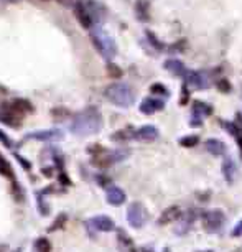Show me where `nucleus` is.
I'll return each instance as SVG.
<instances>
[{"label": "nucleus", "mask_w": 242, "mask_h": 252, "mask_svg": "<svg viewBox=\"0 0 242 252\" xmlns=\"http://www.w3.org/2000/svg\"><path fill=\"white\" fill-rule=\"evenodd\" d=\"M102 125L101 116H99L97 111L89 109L86 111L84 114L76 116L74 122H73L71 129L74 134H79V136H88V134H96L99 132Z\"/></svg>", "instance_id": "nucleus-1"}, {"label": "nucleus", "mask_w": 242, "mask_h": 252, "mask_svg": "<svg viewBox=\"0 0 242 252\" xmlns=\"http://www.w3.org/2000/svg\"><path fill=\"white\" fill-rule=\"evenodd\" d=\"M104 96L119 107H130L135 101V93L132 91L130 86L124 84V82H114V84L107 86L104 91Z\"/></svg>", "instance_id": "nucleus-2"}, {"label": "nucleus", "mask_w": 242, "mask_h": 252, "mask_svg": "<svg viewBox=\"0 0 242 252\" xmlns=\"http://www.w3.org/2000/svg\"><path fill=\"white\" fill-rule=\"evenodd\" d=\"M91 40H93V45L96 46L99 55H102L106 59L114 58L115 53H117V46H115L112 37L104 32V30H94L91 33Z\"/></svg>", "instance_id": "nucleus-3"}, {"label": "nucleus", "mask_w": 242, "mask_h": 252, "mask_svg": "<svg viewBox=\"0 0 242 252\" xmlns=\"http://www.w3.org/2000/svg\"><path fill=\"white\" fill-rule=\"evenodd\" d=\"M127 219H129V224H130L132 228L140 229V228H144L147 219H149V213H147L144 205H140V203H133L127 211Z\"/></svg>", "instance_id": "nucleus-4"}, {"label": "nucleus", "mask_w": 242, "mask_h": 252, "mask_svg": "<svg viewBox=\"0 0 242 252\" xmlns=\"http://www.w3.org/2000/svg\"><path fill=\"white\" fill-rule=\"evenodd\" d=\"M74 15L77 21L81 23V27L89 30V28H94V25L97 23L96 17L93 15V12H91V8L88 7V3L86 2H77L74 5Z\"/></svg>", "instance_id": "nucleus-5"}, {"label": "nucleus", "mask_w": 242, "mask_h": 252, "mask_svg": "<svg viewBox=\"0 0 242 252\" xmlns=\"http://www.w3.org/2000/svg\"><path fill=\"white\" fill-rule=\"evenodd\" d=\"M224 221H226V218H224V214L221 211L214 210V211H207L205 216H203V226H205L206 231L209 233H216L219 231V229L223 228Z\"/></svg>", "instance_id": "nucleus-6"}, {"label": "nucleus", "mask_w": 242, "mask_h": 252, "mask_svg": "<svg viewBox=\"0 0 242 252\" xmlns=\"http://www.w3.org/2000/svg\"><path fill=\"white\" fill-rule=\"evenodd\" d=\"M185 81L189 88H194V89H203L206 91L209 88V81H207V76L205 73H200V71H188L186 76H185Z\"/></svg>", "instance_id": "nucleus-7"}, {"label": "nucleus", "mask_w": 242, "mask_h": 252, "mask_svg": "<svg viewBox=\"0 0 242 252\" xmlns=\"http://www.w3.org/2000/svg\"><path fill=\"white\" fill-rule=\"evenodd\" d=\"M3 107H5L7 111L14 112V114L19 117H25L30 111H32V104L28 101H25V99H15V101L5 104Z\"/></svg>", "instance_id": "nucleus-8"}, {"label": "nucleus", "mask_w": 242, "mask_h": 252, "mask_svg": "<svg viewBox=\"0 0 242 252\" xmlns=\"http://www.w3.org/2000/svg\"><path fill=\"white\" fill-rule=\"evenodd\" d=\"M194 219H196V213H194L193 210L188 211L186 214H185L181 219H178V223H176V233H178L180 236H185V234L191 229Z\"/></svg>", "instance_id": "nucleus-9"}, {"label": "nucleus", "mask_w": 242, "mask_h": 252, "mask_svg": "<svg viewBox=\"0 0 242 252\" xmlns=\"http://www.w3.org/2000/svg\"><path fill=\"white\" fill-rule=\"evenodd\" d=\"M135 138L142 142H153L158 138V130L155 125H144V127H140L137 130Z\"/></svg>", "instance_id": "nucleus-10"}, {"label": "nucleus", "mask_w": 242, "mask_h": 252, "mask_svg": "<svg viewBox=\"0 0 242 252\" xmlns=\"http://www.w3.org/2000/svg\"><path fill=\"white\" fill-rule=\"evenodd\" d=\"M181 218V210L180 206H170L167 208L165 211L160 214L158 218V224H170V223H175Z\"/></svg>", "instance_id": "nucleus-11"}, {"label": "nucleus", "mask_w": 242, "mask_h": 252, "mask_svg": "<svg viewBox=\"0 0 242 252\" xmlns=\"http://www.w3.org/2000/svg\"><path fill=\"white\" fill-rule=\"evenodd\" d=\"M91 224H93L97 231H102V233H109L115 228L114 221H112L109 216H96V218L91 219Z\"/></svg>", "instance_id": "nucleus-12"}, {"label": "nucleus", "mask_w": 242, "mask_h": 252, "mask_svg": "<svg viewBox=\"0 0 242 252\" xmlns=\"http://www.w3.org/2000/svg\"><path fill=\"white\" fill-rule=\"evenodd\" d=\"M223 173H224V178H226L227 183H234L236 175H237V165H236V162L231 157H227L226 160H224Z\"/></svg>", "instance_id": "nucleus-13"}, {"label": "nucleus", "mask_w": 242, "mask_h": 252, "mask_svg": "<svg viewBox=\"0 0 242 252\" xmlns=\"http://www.w3.org/2000/svg\"><path fill=\"white\" fill-rule=\"evenodd\" d=\"M163 106H165V102H163L162 99H149L147 97L145 101L140 104V111L144 112V114H153V112L163 109Z\"/></svg>", "instance_id": "nucleus-14"}, {"label": "nucleus", "mask_w": 242, "mask_h": 252, "mask_svg": "<svg viewBox=\"0 0 242 252\" xmlns=\"http://www.w3.org/2000/svg\"><path fill=\"white\" fill-rule=\"evenodd\" d=\"M106 196H107V201L114 206L122 205V203L125 201V193H124V190L119 188V186H111V188L107 190Z\"/></svg>", "instance_id": "nucleus-15"}, {"label": "nucleus", "mask_w": 242, "mask_h": 252, "mask_svg": "<svg viewBox=\"0 0 242 252\" xmlns=\"http://www.w3.org/2000/svg\"><path fill=\"white\" fill-rule=\"evenodd\" d=\"M165 69H168V71L171 73V75L178 76V78H185L186 76V68H185V64L178 61V59H168V61L165 63Z\"/></svg>", "instance_id": "nucleus-16"}, {"label": "nucleus", "mask_w": 242, "mask_h": 252, "mask_svg": "<svg viewBox=\"0 0 242 252\" xmlns=\"http://www.w3.org/2000/svg\"><path fill=\"white\" fill-rule=\"evenodd\" d=\"M205 147H206V150L209 152L211 155H214V157L224 155V152H226V147H224V143L221 140H218V138H209V140H206Z\"/></svg>", "instance_id": "nucleus-17"}, {"label": "nucleus", "mask_w": 242, "mask_h": 252, "mask_svg": "<svg viewBox=\"0 0 242 252\" xmlns=\"http://www.w3.org/2000/svg\"><path fill=\"white\" fill-rule=\"evenodd\" d=\"M20 120H21V117L15 116L14 112H10V111H7L5 107H2V111H0V122H3L5 125H10V127H19Z\"/></svg>", "instance_id": "nucleus-18"}, {"label": "nucleus", "mask_w": 242, "mask_h": 252, "mask_svg": "<svg viewBox=\"0 0 242 252\" xmlns=\"http://www.w3.org/2000/svg\"><path fill=\"white\" fill-rule=\"evenodd\" d=\"M135 134H137V130H133L132 127H127V129H122V130H119V132L112 134V140L129 142V140H133V138H135Z\"/></svg>", "instance_id": "nucleus-19"}, {"label": "nucleus", "mask_w": 242, "mask_h": 252, "mask_svg": "<svg viewBox=\"0 0 242 252\" xmlns=\"http://www.w3.org/2000/svg\"><path fill=\"white\" fill-rule=\"evenodd\" d=\"M211 106H207L206 102H203V101H196L194 102V106H193V116L194 117H201V116H209L211 114Z\"/></svg>", "instance_id": "nucleus-20"}, {"label": "nucleus", "mask_w": 242, "mask_h": 252, "mask_svg": "<svg viewBox=\"0 0 242 252\" xmlns=\"http://www.w3.org/2000/svg\"><path fill=\"white\" fill-rule=\"evenodd\" d=\"M135 14L140 20H149V3L145 0H138L135 5Z\"/></svg>", "instance_id": "nucleus-21"}, {"label": "nucleus", "mask_w": 242, "mask_h": 252, "mask_svg": "<svg viewBox=\"0 0 242 252\" xmlns=\"http://www.w3.org/2000/svg\"><path fill=\"white\" fill-rule=\"evenodd\" d=\"M35 247H37L38 252H51V244L48 239L45 237H40L37 242H35Z\"/></svg>", "instance_id": "nucleus-22"}, {"label": "nucleus", "mask_w": 242, "mask_h": 252, "mask_svg": "<svg viewBox=\"0 0 242 252\" xmlns=\"http://www.w3.org/2000/svg\"><path fill=\"white\" fill-rule=\"evenodd\" d=\"M198 142H200V137L198 136H188V137L181 138L180 145L181 147H194V145H198Z\"/></svg>", "instance_id": "nucleus-23"}, {"label": "nucleus", "mask_w": 242, "mask_h": 252, "mask_svg": "<svg viewBox=\"0 0 242 252\" xmlns=\"http://www.w3.org/2000/svg\"><path fill=\"white\" fill-rule=\"evenodd\" d=\"M107 73H109L111 78H120V76H122V69H120L119 66H115L114 63L107 64Z\"/></svg>", "instance_id": "nucleus-24"}, {"label": "nucleus", "mask_w": 242, "mask_h": 252, "mask_svg": "<svg viewBox=\"0 0 242 252\" xmlns=\"http://www.w3.org/2000/svg\"><path fill=\"white\" fill-rule=\"evenodd\" d=\"M0 173L5 176H12V172H10V165L7 163V160L0 155Z\"/></svg>", "instance_id": "nucleus-25"}, {"label": "nucleus", "mask_w": 242, "mask_h": 252, "mask_svg": "<svg viewBox=\"0 0 242 252\" xmlns=\"http://www.w3.org/2000/svg\"><path fill=\"white\" fill-rule=\"evenodd\" d=\"M150 89H152L153 94H163V96L168 94V91L163 84H152V88H150Z\"/></svg>", "instance_id": "nucleus-26"}, {"label": "nucleus", "mask_w": 242, "mask_h": 252, "mask_svg": "<svg viewBox=\"0 0 242 252\" xmlns=\"http://www.w3.org/2000/svg\"><path fill=\"white\" fill-rule=\"evenodd\" d=\"M147 38H149L150 43H152V45H153L155 48H158V50H163V45H162V43H160V41L157 40V38H155V35H153V33L147 32Z\"/></svg>", "instance_id": "nucleus-27"}, {"label": "nucleus", "mask_w": 242, "mask_h": 252, "mask_svg": "<svg viewBox=\"0 0 242 252\" xmlns=\"http://www.w3.org/2000/svg\"><path fill=\"white\" fill-rule=\"evenodd\" d=\"M218 88L223 91V93H229L231 91V84L227 82V79H221V81H218Z\"/></svg>", "instance_id": "nucleus-28"}, {"label": "nucleus", "mask_w": 242, "mask_h": 252, "mask_svg": "<svg viewBox=\"0 0 242 252\" xmlns=\"http://www.w3.org/2000/svg\"><path fill=\"white\" fill-rule=\"evenodd\" d=\"M69 112L66 109H53V116L56 119H66Z\"/></svg>", "instance_id": "nucleus-29"}, {"label": "nucleus", "mask_w": 242, "mask_h": 252, "mask_svg": "<svg viewBox=\"0 0 242 252\" xmlns=\"http://www.w3.org/2000/svg\"><path fill=\"white\" fill-rule=\"evenodd\" d=\"M232 236H234V237L242 236V219H241V223H237V224H236L234 231H232Z\"/></svg>", "instance_id": "nucleus-30"}, {"label": "nucleus", "mask_w": 242, "mask_h": 252, "mask_svg": "<svg viewBox=\"0 0 242 252\" xmlns=\"http://www.w3.org/2000/svg\"><path fill=\"white\" fill-rule=\"evenodd\" d=\"M30 137H32V138H51V137H53V134H50V132H46V134H32Z\"/></svg>", "instance_id": "nucleus-31"}, {"label": "nucleus", "mask_w": 242, "mask_h": 252, "mask_svg": "<svg viewBox=\"0 0 242 252\" xmlns=\"http://www.w3.org/2000/svg\"><path fill=\"white\" fill-rule=\"evenodd\" d=\"M0 138H2V140H3V143H5L7 147H12V142H8V138H7L5 136H3L2 132H0Z\"/></svg>", "instance_id": "nucleus-32"}, {"label": "nucleus", "mask_w": 242, "mask_h": 252, "mask_svg": "<svg viewBox=\"0 0 242 252\" xmlns=\"http://www.w3.org/2000/svg\"><path fill=\"white\" fill-rule=\"evenodd\" d=\"M237 143H239V149H241V155H242V137H239V140H237Z\"/></svg>", "instance_id": "nucleus-33"}, {"label": "nucleus", "mask_w": 242, "mask_h": 252, "mask_svg": "<svg viewBox=\"0 0 242 252\" xmlns=\"http://www.w3.org/2000/svg\"><path fill=\"white\" fill-rule=\"evenodd\" d=\"M7 2H19V0H7Z\"/></svg>", "instance_id": "nucleus-34"}, {"label": "nucleus", "mask_w": 242, "mask_h": 252, "mask_svg": "<svg viewBox=\"0 0 242 252\" xmlns=\"http://www.w3.org/2000/svg\"><path fill=\"white\" fill-rule=\"evenodd\" d=\"M132 252H147V251H132Z\"/></svg>", "instance_id": "nucleus-35"}, {"label": "nucleus", "mask_w": 242, "mask_h": 252, "mask_svg": "<svg viewBox=\"0 0 242 252\" xmlns=\"http://www.w3.org/2000/svg\"><path fill=\"white\" fill-rule=\"evenodd\" d=\"M163 252H170V251H168V249H165V251H163Z\"/></svg>", "instance_id": "nucleus-36"}]
</instances>
